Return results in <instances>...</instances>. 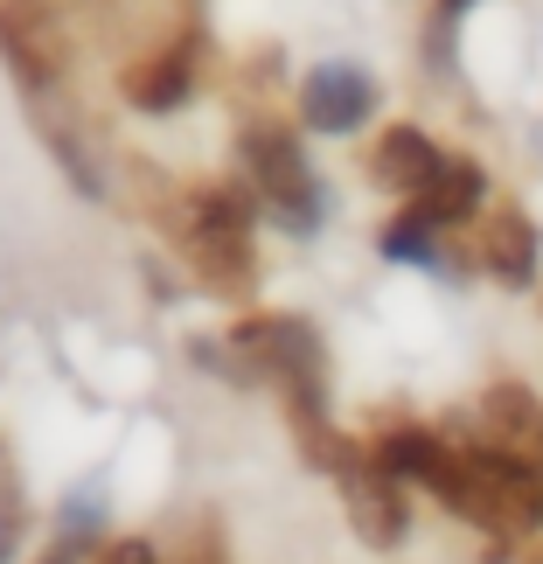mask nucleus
I'll return each mask as SVG.
<instances>
[{
    "mask_svg": "<svg viewBox=\"0 0 543 564\" xmlns=\"http://www.w3.org/2000/svg\"><path fill=\"white\" fill-rule=\"evenodd\" d=\"M467 474H474V523L495 544L543 530V460H530L523 446H460Z\"/></svg>",
    "mask_w": 543,
    "mask_h": 564,
    "instance_id": "f257e3e1",
    "label": "nucleus"
},
{
    "mask_svg": "<svg viewBox=\"0 0 543 564\" xmlns=\"http://www.w3.org/2000/svg\"><path fill=\"white\" fill-rule=\"evenodd\" d=\"M182 245L195 258L209 293H251L258 258H251V209L237 188H203L182 209Z\"/></svg>",
    "mask_w": 543,
    "mask_h": 564,
    "instance_id": "f03ea898",
    "label": "nucleus"
},
{
    "mask_svg": "<svg viewBox=\"0 0 543 564\" xmlns=\"http://www.w3.org/2000/svg\"><path fill=\"white\" fill-rule=\"evenodd\" d=\"M245 161H251V175L258 188H265V203L286 216V224L307 230L314 224V203H321V188L307 175V161H300V147L286 126H251V140H245Z\"/></svg>",
    "mask_w": 543,
    "mask_h": 564,
    "instance_id": "7ed1b4c3",
    "label": "nucleus"
},
{
    "mask_svg": "<svg viewBox=\"0 0 543 564\" xmlns=\"http://www.w3.org/2000/svg\"><path fill=\"white\" fill-rule=\"evenodd\" d=\"M0 56L29 91H50L63 77V29L42 0H0Z\"/></svg>",
    "mask_w": 543,
    "mask_h": 564,
    "instance_id": "20e7f679",
    "label": "nucleus"
},
{
    "mask_svg": "<svg viewBox=\"0 0 543 564\" xmlns=\"http://www.w3.org/2000/svg\"><path fill=\"white\" fill-rule=\"evenodd\" d=\"M335 481H341V502H349V523L362 530V544H377V551L398 544L404 536V474H390L377 453H356Z\"/></svg>",
    "mask_w": 543,
    "mask_h": 564,
    "instance_id": "39448f33",
    "label": "nucleus"
},
{
    "mask_svg": "<svg viewBox=\"0 0 543 564\" xmlns=\"http://www.w3.org/2000/svg\"><path fill=\"white\" fill-rule=\"evenodd\" d=\"M377 112V84H369L356 63H321V70L300 84V119L314 133H356V126Z\"/></svg>",
    "mask_w": 543,
    "mask_h": 564,
    "instance_id": "423d86ee",
    "label": "nucleus"
},
{
    "mask_svg": "<svg viewBox=\"0 0 543 564\" xmlns=\"http://www.w3.org/2000/svg\"><path fill=\"white\" fill-rule=\"evenodd\" d=\"M481 265L502 279V286H530L536 279V224L515 203H495L481 224Z\"/></svg>",
    "mask_w": 543,
    "mask_h": 564,
    "instance_id": "0eeeda50",
    "label": "nucleus"
},
{
    "mask_svg": "<svg viewBox=\"0 0 543 564\" xmlns=\"http://www.w3.org/2000/svg\"><path fill=\"white\" fill-rule=\"evenodd\" d=\"M439 167H446V154L419 133V126H390V133L377 140V154H369V175H377L390 195H419Z\"/></svg>",
    "mask_w": 543,
    "mask_h": 564,
    "instance_id": "6e6552de",
    "label": "nucleus"
},
{
    "mask_svg": "<svg viewBox=\"0 0 543 564\" xmlns=\"http://www.w3.org/2000/svg\"><path fill=\"white\" fill-rule=\"evenodd\" d=\"M481 195H488L481 167H474V161H453V154H446V167H439V175H432L419 195H411V203H419V209L432 216V224H467V216L481 209Z\"/></svg>",
    "mask_w": 543,
    "mask_h": 564,
    "instance_id": "1a4fd4ad",
    "label": "nucleus"
},
{
    "mask_svg": "<svg viewBox=\"0 0 543 564\" xmlns=\"http://www.w3.org/2000/svg\"><path fill=\"white\" fill-rule=\"evenodd\" d=\"M488 425L509 446H523L530 460H543V398H530L523 383H495L488 390Z\"/></svg>",
    "mask_w": 543,
    "mask_h": 564,
    "instance_id": "9d476101",
    "label": "nucleus"
},
{
    "mask_svg": "<svg viewBox=\"0 0 543 564\" xmlns=\"http://www.w3.org/2000/svg\"><path fill=\"white\" fill-rule=\"evenodd\" d=\"M126 98H133L140 112H175V105L188 98V56L167 50L154 63H140V70H126Z\"/></svg>",
    "mask_w": 543,
    "mask_h": 564,
    "instance_id": "9b49d317",
    "label": "nucleus"
},
{
    "mask_svg": "<svg viewBox=\"0 0 543 564\" xmlns=\"http://www.w3.org/2000/svg\"><path fill=\"white\" fill-rule=\"evenodd\" d=\"M377 460L390 467V474H404V481H432V467L446 460V446L432 440V432H419V425H398V432H383L377 440Z\"/></svg>",
    "mask_w": 543,
    "mask_h": 564,
    "instance_id": "f8f14e48",
    "label": "nucleus"
},
{
    "mask_svg": "<svg viewBox=\"0 0 543 564\" xmlns=\"http://www.w3.org/2000/svg\"><path fill=\"white\" fill-rule=\"evenodd\" d=\"M432 230H439V224H432V216L411 203L398 224L383 230V258H404V265H432Z\"/></svg>",
    "mask_w": 543,
    "mask_h": 564,
    "instance_id": "ddd939ff",
    "label": "nucleus"
},
{
    "mask_svg": "<svg viewBox=\"0 0 543 564\" xmlns=\"http://www.w3.org/2000/svg\"><path fill=\"white\" fill-rule=\"evenodd\" d=\"M98 564H154V544H140V536H119V544H105Z\"/></svg>",
    "mask_w": 543,
    "mask_h": 564,
    "instance_id": "4468645a",
    "label": "nucleus"
},
{
    "mask_svg": "<svg viewBox=\"0 0 543 564\" xmlns=\"http://www.w3.org/2000/svg\"><path fill=\"white\" fill-rule=\"evenodd\" d=\"M8 536H14V502H0V564H8Z\"/></svg>",
    "mask_w": 543,
    "mask_h": 564,
    "instance_id": "2eb2a0df",
    "label": "nucleus"
},
{
    "mask_svg": "<svg viewBox=\"0 0 543 564\" xmlns=\"http://www.w3.org/2000/svg\"><path fill=\"white\" fill-rule=\"evenodd\" d=\"M50 564H70V544H56V557H50Z\"/></svg>",
    "mask_w": 543,
    "mask_h": 564,
    "instance_id": "dca6fc26",
    "label": "nucleus"
}]
</instances>
